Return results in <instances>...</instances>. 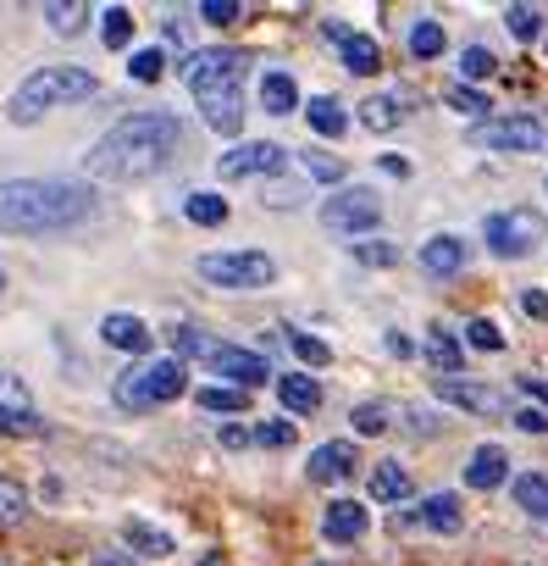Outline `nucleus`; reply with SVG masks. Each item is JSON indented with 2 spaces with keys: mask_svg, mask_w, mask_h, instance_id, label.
Masks as SVG:
<instances>
[{
  "mask_svg": "<svg viewBox=\"0 0 548 566\" xmlns=\"http://www.w3.org/2000/svg\"><path fill=\"white\" fill-rule=\"evenodd\" d=\"M183 145V123L172 112H128L123 123H112L83 155V173L89 178H106V184H139L155 178L166 161Z\"/></svg>",
  "mask_w": 548,
  "mask_h": 566,
  "instance_id": "obj_1",
  "label": "nucleus"
},
{
  "mask_svg": "<svg viewBox=\"0 0 548 566\" xmlns=\"http://www.w3.org/2000/svg\"><path fill=\"white\" fill-rule=\"evenodd\" d=\"M95 189L78 178H7L0 184V233L39 239V233H67L89 222Z\"/></svg>",
  "mask_w": 548,
  "mask_h": 566,
  "instance_id": "obj_2",
  "label": "nucleus"
},
{
  "mask_svg": "<svg viewBox=\"0 0 548 566\" xmlns=\"http://www.w3.org/2000/svg\"><path fill=\"white\" fill-rule=\"evenodd\" d=\"M177 78L200 101V117L211 134H238L244 128V56L238 50H189Z\"/></svg>",
  "mask_w": 548,
  "mask_h": 566,
  "instance_id": "obj_3",
  "label": "nucleus"
},
{
  "mask_svg": "<svg viewBox=\"0 0 548 566\" xmlns=\"http://www.w3.org/2000/svg\"><path fill=\"white\" fill-rule=\"evenodd\" d=\"M95 90H101V78L89 72V67H78V61H50V67H34L23 84L12 90L7 117H12L18 128H28V123H39L45 112H61V106L89 101Z\"/></svg>",
  "mask_w": 548,
  "mask_h": 566,
  "instance_id": "obj_4",
  "label": "nucleus"
},
{
  "mask_svg": "<svg viewBox=\"0 0 548 566\" xmlns=\"http://www.w3.org/2000/svg\"><path fill=\"white\" fill-rule=\"evenodd\" d=\"M177 394H189V367L177 356H150V361H133L128 372H117L112 383V400L123 412H155V406H172Z\"/></svg>",
  "mask_w": 548,
  "mask_h": 566,
  "instance_id": "obj_5",
  "label": "nucleus"
},
{
  "mask_svg": "<svg viewBox=\"0 0 548 566\" xmlns=\"http://www.w3.org/2000/svg\"><path fill=\"white\" fill-rule=\"evenodd\" d=\"M195 273L217 289H233V294H249V289H266L278 284V262L266 251H206L195 262Z\"/></svg>",
  "mask_w": 548,
  "mask_h": 566,
  "instance_id": "obj_6",
  "label": "nucleus"
},
{
  "mask_svg": "<svg viewBox=\"0 0 548 566\" xmlns=\"http://www.w3.org/2000/svg\"><path fill=\"white\" fill-rule=\"evenodd\" d=\"M482 239H488V251H493L499 262H521V256H532V251L543 245V222H537L532 211L510 206V211H493V217L482 222Z\"/></svg>",
  "mask_w": 548,
  "mask_h": 566,
  "instance_id": "obj_7",
  "label": "nucleus"
},
{
  "mask_svg": "<svg viewBox=\"0 0 548 566\" xmlns=\"http://www.w3.org/2000/svg\"><path fill=\"white\" fill-rule=\"evenodd\" d=\"M383 222V200H377V189H333L327 200H322V228H333V233H372Z\"/></svg>",
  "mask_w": 548,
  "mask_h": 566,
  "instance_id": "obj_8",
  "label": "nucleus"
},
{
  "mask_svg": "<svg viewBox=\"0 0 548 566\" xmlns=\"http://www.w3.org/2000/svg\"><path fill=\"white\" fill-rule=\"evenodd\" d=\"M289 168V150L283 145H271V139H244L233 150L217 155V178L238 184V178H271V173H283Z\"/></svg>",
  "mask_w": 548,
  "mask_h": 566,
  "instance_id": "obj_9",
  "label": "nucleus"
},
{
  "mask_svg": "<svg viewBox=\"0 0 548 566\" xmlns=\"http://www.w3.org/2000/svg\"><path fill=\"white\" fill-rule=\"evenodd\" d=\"M471 139L482 150H504V155H532L548 145V128L532 117V112H515V117H499V123H477Z\"/></svg>",
  "mask_w": 548,
  "mask_h": 566,
  "instance_id": "obj_10",
  "label": "nucleus"
},
{
  "mask_svg": "<svg viewBox=\"0 0 548 566\" xmlns=\"http://www.w3.org/2000/svg\"><path fill=\"white\" fill-rule=\"evenodd\" d=\"M432 394L443 400V406L454 412H471V417H504L510 412V400L493 389V383H477V378H432Z\"/></svg>",
  "mask_w": 548,
  "mask_h": 566,
  "instance_id": "obj_11",
  "label": "nucleus"
},
{
  "mask_svg": "<svg viewBox=\"0 0 548 566\" xmlns=\"http://www.w3.org/2000/svg\"><path fill=\"white\" fill-rule=\"evenodd\" d=\"M206 372L249 394L255 383H266V378H271V361H266L260 350H244V345H217V350L206 356Z\"/></svg>",
  "mask_w": 548,
  "mask_h": 566,
  "instance_id": "obj_12",
  "label": "nucleus"
},
{
  "mask_svg": "<svg viewBox=\"0 0 548 566\" xmlns=\"http://www.w3.org/2000/svg\"><path fill=\"white\" fill-rule=\"evenodd\" d=\"M322 39H333V45H338V61H343L354 78H372V72L383 67V45H377L372 34L349 28L343 18H327V23H322Z\"/></svg>",
  "mask_w": 548,
  "mask_h": 566,
  "instance_id": "obj_13",
  "label": "nucleus"
},
{
  "mask_svg": "<svg viewBox=\"0 0 548 566\" xmlns=\"http://www.w3.org/2000/svg\"><path fill=\"white\" fill-rule=\"evenodd\" d=\"M101 345H106V350H123V356H144V361H150L155 334H150V322H144L139 311H106V316H101Z\"/></svg>",
  "mask_w": 548,
  "mask_h": 566,
  "instance_id": "obj_14",
  "label": "nucleus"
},
{
  "mask_svg": "<svg viewBox=\"0 0 548 566\" xmlns=\"http://www.w3.org/2000/svg\"><path fill=\"white\" fill-rule=\"evenodd\" d=\"M405 528H427V533H443V539H454L466 528V506H460V495H421L416 500V511L405 517Z\"/></svg>",
  "mask_w": 548,
  "mask_h": 566,
  "instance_id": "obj_15",
  "label": "nucleus"
},
{
  "mask_svg": "<svg viewBox=\"0 0 548 566\" xmlns=\"http://www.w3.org/2000/svg\"><path fill=\"white\" fill-rule=\"evenodd\" d=\"M123 544H128L133 555H144V561H166V555H177V533L161 528V522L144 517V511H133V517L123 522Z\"/></svg>",
  "mask_w": 548,
  "mask_h": 566,
  "instance_id": "obj_16",
  "label": "nucleus"
},
{
  "mask_svg": "<svg viewBox=\"0 0 548 566\" xmlns=\"http://www.w3.org/2000/svg\"><path fill=\"white\" fill-rule=\"evenodd\" d=\"M365 528H372V511H365L360 500H333L322 511V539L327 544H360Z\"/></svg>",
  "mask_w": 548,
  "mask_h": 566,
  "instance_id": "obj_17",
  "label": "nucleus"
},
{
  "mask_svg": "<svg viewBox=\"0 0 548 566\" xmlns=\"http://www.w3.org/2000/svg\"><path fill=\"white\" fill-rule=\"evenodd\" d=\"M305 101H300V78L289 67H266L260 72V112L266 117H294Z\"/></svg>",
  "mask_w": 548,
  "mask_h": 566,
  "instance_id": "obj_18",
  "label": "nucleus"
},
{
  "mask_svg": "<svg viewBox=\"0 0 548 566\" xmlns=\"http://www.w3.org/2000/svg\"><path fill=\"white\" fill-rule=\"evenodd\" d=\"M510 483V450L504 444H477L466 455V489H504Z\"/></svg>",
  "mask_w": 548,
  "mask_h": 566,
  "instance_id": "obj_19",
  "label": "nucleus"
},
{
  "mask_svg": "<svg viewBox=\"0 0 548 566\" xmlns=\"http://www.w3.org/2000/svg\"><path fill=\"white\" fill-rule=\"evenodd\" d=\"M354 444L349 439H327V444H316L311 450V461H305V472H311V483H343V477H354Z\"/></svg>",
  "mask_w": 548,
  "mask_h": 566,
  "instance_id": "obj_20",
  "label": "nucleus"
},
{
  "mask_svg": "<svg viewBox=\"0 0 548 566\" xmlns=\"http://www.w3.org/2000/svg\"><path fill=\"white\" fill-rule=\"evenodd\" d=\"M421 273H427V278L466 273V239H460V233H432L427 245H421Z\"/></svg>",
  "mask_w": 548,
  "mask_h": 566,
  "instance_id": "obj_21",
  "label": "nucleus"
},
{
  "mask_svg": "<svg viewBox=\"0 0 548 566\" xmlns=\"http://www.w3.org/2000/svg\"><path fill=\"white\" fill-rule=\"evenodd\" d=\"M365 489H372V500L377 506H399V500H410V489H416V483H410V466L405 461H377L372 466V477H365Z\"/></svg>",
  "mask_w": 548,
  "mask_h": 566,
  "instance_id": "obj_22",
  "label": "nucleus"
},
{
  "mask_svg": "<svg viewBox=\"0 0 548 566\" xmlns=\"http://www.w3.org/2000/svg\"><path fill=\"white\" fill-rule=\"evenodd\" d=\"M271 383H278V400H283L289 417H311V412H322V383H316L311 372H283V378H271Z\"/></svg>",
  "mask_w": 548,
  "mask_h": 566,
  "instance_id": "obj_23",
  "label": "nucleus"
},
{
  "mask_svg": "<svg viewBox=\"0 0 548 566\" xmlns=\"http://www.w3.org/2000/svg\"><path fill=\"white\" fill-rule=\"evenodd\" d=\"M50 423L34 406H18V400H0V439H45Z\"/></svg>",
  "mask_w": 548,
  "mask_h": 566,
  "instance_id": "obj_24",
  "label": "nucleus"
},
{
  "mask_svg": "<svg viewBox=\"0 0 548 566\" xmlns=\"http://www.w3.org/2000/svg\"><path fill=\"white\" fill-rule=\"evenodd\" d=\"M405 50H410L416 61H438V56L448 50L443 23H438V18H410V28H405Z\"/></svg>",
  "mask_w": 548,
  "mask_h": 566,
  "instance_id": "obj_25",
  "label": "nucleus"
},
{
  "mask_svg": "<svg viewBox=\"0 0 548 566\" xmlns=\"http://www.w3.org/2000/svg\"><path fill=\"white\" fill-rule=\"evenodd\" d=\"M305 123H311L322 139H343V134H349V112H343L338 95H311V101H305Z\"/></svg>",
  "mask_w": 548,
  "mask_h": 566,
  "instance_id": "obj_26",
  "label": "nucleus"
},
{
  "mask_svg": "<svg viewBox=\"0 0 548 566\" xmlns=\"http://www.w3.org/2000/svg\"><path fill=\"white\" fill-rule=\"evenodd\" d=\"M510 495H515V506H521L526 517L548 522V472H515V477H510Z\"/></svg>",
  "mask_w": 548,
  "mask_h": 566,
  "instance_id": "obj_27",
  "label": "nucleus"
},
{
  "mask_svg": "<svg viewBox=\"0 0 548 566\" xmlns=\"http://www.w3.org/2000/svg\"><path fill=\"white\" fill-rule=\"evenodd\" d=\"M421 350H427V361L438 367V378H454V372H460V361H466V339H454L448 328H432V334L421 339Z\"/></svg>",
  "mask_w": 548,
  "mask_h": 566,
  "instance_id": "obj_28",
  "label": "nucleus"
},
{
  "mask_svg": "<svg viewBox=\"0 0 548 566\" xmlns=\"http://www.w3.org/2000/svg\"><path fill=\"white\" fill-rule=\"evenodd\" d=\"M360 128H372V134H388L405 123V95H372V101H360Z\"/></svg>",
  "mask_w": 548,
  "mask_h": 566,
  "instance_id": "obj_29",
  "label": "nucleus"
},
{
  "mask_svg": "<svg viewBox=\"0 0 548 566\" xmlns=\"http://www.w3.org/2000/svg\"><path fill=\"white\" fill-rule=\"evenodd\" d=\"M183 217H189L195 228H222L228 222V200L217 189H195V195H183Z\"/></svg>",
  "mask_w": 548,
  "mask_h": 566,
  "instance_id": "obj_30",
  "label": "nucleus"
},
{
  "mask_svg": "<svg viewBox=\"0 0 548 566\" xmlns=\"http://www.w3.org/2000/svg\"><path fill=\"white\" fill-rule=\"evenodd\" d=\"M349 423H354L360 439H377V434L394 428V406H388V400H360V406L349 412Z\"/></svg>",
  "mask_w": 548,
  "mask_h": 566,
  "instance_id": "obj_31",
  "label": "nucleus"
},
{
  "mask_svg": "<svg viewBox=\"0 0 548 566\" xmlns=\"http://www.w3.org/2000/svg\"><path fill=\"white\" fill-rule=\"evenodd\" d=\"M195 400H200V412H222V417H233V412H244V406H249V394H244V389H233V383H200V389H195Z\"/></svg>",
  "mask_w": 548,
  "mask_h": 566,
  "instance_id": "obj_32",
  "label": "nucleus"
},
{
  "mask_svg": "<svg viewBox=\"0 0 548 566\" xmlns=\"http://www.w3.org/2000/svg\"><path fill=\"white\" fill-rule=\"evenodd\" d=\"M128 78H133V84H161V78H166V50L161 45L128 50Z\"/></svg>",
  "mask_w": 548,
  "mask_h": 566,
  "instance_id": "obj_33",
  "label": "nucleus"
},
{
  "mask_svg": "<svg viewBox=\"0 0 548 566\" xmlns=\"http://www.w3.org/2000/svg\"><path fill=\"white\" fill-rule=\"evenodd\" d=\"M454 72H460V84L471 90V84H482V78L499 72V56H493L488 45H466V50H460V67H454Z\"/></svg>",
  "mask_w": 548,
  "mask_h": 566,
  "instance_id": "obj_34",
  "label": "nucleus"
},
{
  "mask_svg": "<svg viewBox=\"0 0 548 566\" xmlns=\"http://www.w3.org/2000/svg\"><path fill=\"white\" fill-rule=\"evenodd\" d=\"M101 45L106 50H128L133 45V12L128 7H106L101 12Z\"/></svg>",
  "mask_w": 548,
  "mask_h": 566,
  "instance_id": "obj_35",
  "label": "nucleus"
},
{
  "mask_svg": "<svg viewBox=\"0 0 548 566\" xmlns=\"http://www.w3.org/2000/svg\"><path fill=\"white\" fill-rule=\"evenodd\" d=\"M211 350H217V339H211L206 328H189V322H183V328H172V356H177V361H189V356L206 361Z\"/></svg>",
  "mask_w": 548,
  "mask_h": 566,
  "instance_id": "obj_36",
  "label": "nucleus"
},
{
  "mask_svg": "<svg viewBox=\"0 0 548 566\" xmlns=\"http://www.w3.org/2000/svg\"><path fill=\"white\" fill-rule=\"evenodd\" d=\"M45 23H50V34L72 39V34L89 23V7H83V0H72V7H61V0H50V7H45Z\"/></svg>",
  "mask_w": 548,
  "mask_h": 566,
  "instance_id": "obj_37",
  "label": "nucleus"
},
{
  "mask_svg": "<svg viewBox=\"0 0 548 566\" xmlns=\"http://www.w3.org/2000/svg\"><path fill=\"white\" fill-rule=\"evenodd\" d=\"M466 345H471V350H482V356H499L510 339L499 334V322H493V316H471V322H466Z\"/></svg>",
  "mask_w": 548,
  "mask_h": 566,
  "instance_id": "obj_38",
  "label": "nucleus"
},
{
  "mask_svg": "<svg viewBox=\"0 0 548 566\" xmlns=\"http://www.w3.org/2000/svg\"><path fill=\"white\" fill-rule=\"evenodd\" d=\"M504 28H510V39L532 45V39L543 34V12H537V7H504Z\"/></svg>",
  "mask_w": 548,
  "mask_h": 566,
  "instance_id": "obj_39",
  "label": "nucleus"
},
{
  "mask_svg": "<svg viewBox=\"0 0 548 566\" xmlns=\"http://www.w3.org/2000/svg\"><path fill=\"white\" fill-rule=\"evenodd\" d=\"M283 339H289V350H294L305 367H327V361H333V345H322V339H316V334H305V328H289Z\"/></svg>",
  "mask_w": 548,
  "mask_h": 566,
  "instance_id": "obj_40",
  "label": "nucleus"
},
{
  "mask_svg": "<svg viewBox=\"0 0 548 566\" xmlns=\"http://www.w3.org/2000/svg\"><path fill=\"white\" fill-rule=\"evenodd\" d=\"M300 168H305V178H316V184H338V178H343V161L327 155V150H305Z\"/></svg>",
  "mask_w": 548,
  "mask_h": 566,
  "instance_id": "obj_41",
  "label": "nucleus"
},
{
  "mask_svg": "<svg viewBox=\"0 0 548 566\" xmlns=\"http://www.w3.org/2000/svg\"><path fill=\"white\" fill-rule=\"evenodd\" d=\"M300 434H294V423H283V417H271V423H255V444L260 450H289Z\"/></svg>",
  "mask_w": 548,
  "mask_h": 566,
  "instance_id": "obj_42",
  "label": "nucleus"
},
{
  "mask_svg": "<svg viewBox=\"0 0 548 566\" xmlns=\"http://www.w3.org/2000/svg\"><path fill=\"white\" fill-rule=\"evenodd\" d=\"M443 101H448V112H460V117H482V112H493L488 95H482V90H466V84H454Z\"/></svg>",
  "mask_w": 548,
  "mask_h": 566,
  "instance_id": "obj_43",
  "label": "nucleus"
},
{
  "mask_svg": "<svg viewBox=\"0 0 548 566\" xmlns=\"http://www.w3.org/2000/svg\"><path fill=\"white\" fill-rule=\"evenodd\" d=\"M23 517H28V495L12 477H0V522H23Z\"/></svg>",
  "mask_w": 548,
  "mask_h": 566,
  "instance_id": "obj_44",
  "label": "nucleus"
},
{
  "mask_svg": "<svg viewBox=\"0 0 548 566\" xmlns=\"http://www.w3.org/2000/svg\"><path fill=\"white\" fill-rule=\"evenodd\" d=\"M354 262H365V267H394L399 251L388 245V239H360V245H354Z\"/></svg>",
  "mask_w": 548,
  "mask_h": 566,
  "instance_id": "obj_45",
  "label": "nucleus"
},
{
  "mask_svg": "<svg viewBox=\"0 0 548 566\" xmlns=\"http://www.w3.org/2000/svg\"><path fill=\"white\" fill-rule=\"evenodd\" d=\"M200 18H206L211 28H228V23H238V18H244V7H238V0H206Z\"/></svg>",
  "mask_w": 548,
  "mask_h": 566,
  "instance_id": "obj_46",
  "label": "nucleus"
},
{
  "mask_svg": "<svg viewBox=\"0 0 548 566\" xmlns=\"http://www.w3.org/2000/svg\"><path fill=\"white\" fill-rule=\"evenodd\" d=\"M217 439H222V450H249V444H255V428H238V423H222V428H217Z\"/></svg>",
  "mask_w": 548,
  "mask_h": 566,
  "instance_id": "obj_47",
  "label": "nucleus"
},
{
  "mask_svg": "<svg viewBox=\"0 0 548 566\" xmlns=\"http://www.w3.org/2000/svg\"><path fill=\"white\" fill-rule=\"evenodd\" d=\"M515 428H521V434H548V412H537V406H521V412H515Z\"/></svg>",
  "mask_w": 548,
  "mask_h": 566,
  "instance_id": "obj_48",
  "label": "nucleus"
},
{
  "mask_svg": "<svg viewBox=\"0 0 548 566\" xmlns=\"http://www.w3.org/2000/svg\"><path fill=\"white\" fill-rule=\"evenodd\" d=\"M521 311L537 316V322H548V294L543 289H521Z\"/></svg>",
  "mask_w": 548,
  "mask_h": 566,
  "instance_id": "obj_49",
  "label": "nucleus"
},
{
  "mask_svg": "<svg viewBox=\"0 0 548 566\" xmlns=\"http://www.w3.org/2000/svg\"><path fill=\"white\" fill-rule=\"evenodd\" d=\"M383 345H388V356H399V361H410V356H416V345H410L399 328H388V339H383Z\"/></svg>",
  "mask_w": 548,
  "mask_h": 566,
  "instance_id": "obj_50",
  "label": "nucleus"
},
{
  "mask_svg": "<svg viewBox=\"0 0 548 566\" xmlns=\"http://www.w3.org/2000/svg\"><path fill=\"white\" fill-rule=\"evenodd\" d=\"M95 566H139V561H133L128 550H101V555H95Z\"/></svg>",
  "mask_w": 548,
  "mask_h": 566,
  "instance_id": "obj_51",
  "label": "nucleus"
},
{
  "mask_svg": "<svg viewBox=\"0 0 548 566\" xmlns=\"http://www.w3.org/2000/svg\"><path fill=\"white\" fill-rule=\"evenodd\" d=\"M383 173H394V178H410V161H405V155H383Z\"/></svg>",
  "mask_w": 548,
  "mask_h": 566,
  "instance_id": "obj_52",
  "label": "nucleus"
},
{
  "mask_svg": "<svg viewBox=\"0 0 548 566\" xmlns=\"http://www.w3.org/2000/svg\"><path fill=\"white\" fill-rule=\"evenodd\" d=\"M521 389H526L532 400H543V406H548V383H543V378H521Z\"/></svg>",
  "mask_w": 548,
  "mask_h": 566,
  "instance_id": "obj_53",
  "label": "nucleus"
},
{
  "mask_svg": "<svg viewBox=\"0 0 548 566\" xmlns=\"http://www.w3.org/2000/svg\"><path fill=\"white\" fill-rule=\"evenodd\" d=\"M0 289H7V273H0Z\"/></svg>",
  "mask_w": 548,
  "mask_h": 566,
  "instance_id": "obj_54",
  "label": "nucleus"
},
{
  "mask_svg": "<svg viewBox=\"0 0 548 566\" xmlns=\"http://www.w3.org/2000/svg\"><path fill=\"white\" fill-rule=\"evenodd\" d=\"M322 566H327V561H322Z\"/></svg>",
  "mask_w": 548,
  "mask_h": 566,
  "instance_id": "obj_55",
  "label": "nucleus"
},
{
  "mask_svg": "<svg viewBox=\"0 0 548 566\" xmlns=\"http://www.w3.org/2000/svg\"><path fill=\"white\" fill-rule=\"evenodd\" d=\"M543 50H548V45H543Z\"/></svg>",
  "mask_w": 548,
  "mask_h": 566,
  "instance_id": "obj_56",
  "label": "nucleus"
}]
</instances>
